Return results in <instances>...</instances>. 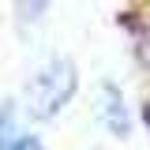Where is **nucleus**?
<instances>
[{
	"mask_svg": "<svg viewBox=\"0 0 150 150\" xmlns=\"http://www.w3.org/2000/svg\"><path fill=\"white\" fill-rule=\"evenodd\" d=\"M79 90V75L68 56H53L41 71H34V79L26 83V109L38 120H53Z\"/></svg>",
	"mask_w": 150,
	"mask_h": 150,
	"instance_id": "nucleus-1",
	"label": "nucleus"
},
{
	"mask_svg": "<svg viewBox=\"0 0 150 150\" xmlns=\"http://www.w3.org/2000/svg\"><path fill=\"white\" fill-rule=\"evenodd\" d=\"M98 120L109 128V135L116 139H128L131 135V116H128V101H124V90L116 83H101L98 90Z\"/></svg>",
	"mask_w": 150,
	"mask_h": 150,
	"instance_id": "nucleus-2",
	"label": "nucleus"
},
{
	"mask_svg": "<svg viewBox=\"0 0 150 150\" xmlns=\"http://www.w3.org/2000/svg\"><path fill=\"white\" fill-rule=\"evenodd\" d=\"M26 131H30V128H23L15 105H11V101H0V150H11Z\"/></svg>",
	"mask_w": 150,
	"mask_h": 150,
	"instance_id": "nucleus-3",
	"label": "nucleus"
},
{
	"mask_svg": "<svg viewBox=\"0 0 150 150\" xmlns=\"http://www.w3.org/2000/svg\"><path fill=\"white\" fill-rule=\"evenodd\" d=\"M49 4L53 0H19V15L26 19V23H38V19H45Z\"/></svg>",
	"mask_w": 150,
	"mask_h": 150,
	"instance_id": "nucleus-4",
	"label": "nucleus"
},
{
	"mask_svg": "<svg viewBox=\"0 0 150 150\" xmlns=\"http://www.w3.org/2000/svg\"><path fill=\"white\" fill-rule=\"evenodd\" d=\"M143 116H146V124H150V105H146V112H143Z\"/></svg>",
	"mask_w": 150,
	"mask_h": 150,
	"instance_id": "nucleus-5",
	"label": "nucleus"
}]
</instances>
